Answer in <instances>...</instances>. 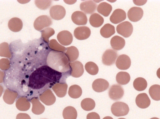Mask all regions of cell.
I'll list each match as a JSON object with an SVG mask.
<instances>
[{"mask_svg":"<svg viewBox=\"0 0 160 119\" xmlns=\"http://www.w3.org/2000/svg\"><path fill=\"white\" fill-rule=\"evenodd\" d=\"M62 76V73L48 65L42 66L31 73L29 78V85L34 89H39L46 85L58 83Z\"/></svg>","mask_w":160,"mask_h":119,"instance_id":"1","label":"cell"},{"mask_svg":"<svg viewBox=\"0 0 160 119\" xmlns=\"http://www.w3.org/2000/svg\"><path fill=\"white\" fill-rule=\"evenodd\" d=\"M48 66L60 72L70 70L69 62L63 52L51 51L47 59Z\"/></svg>","mask_w":160,"mask_h":119,"instance_id":"2","label":"cell"},{"mask_svg":"<svg viewBox=\"0 0 160 119\" xmlns=\"http://www.w3.org/2000/svg\"><path fill=\"white\" fill-rule=\"evenodd\" d=\"M129 111L128 105L122 102H116L113 103L111 107L112 113L116 116H126L128 114Z\"/></svg>","mask_w":160,"mask_h":119,"instance_id":"3","label":"cell"},{"mask_svg":"<svg viewBox=\"0 0 160 119\" xmlns=\"http://www.w3.org/2000/svg\"><path fill=\"white\" fill-rule=\"evenodd\" d=\"M52 24V20L49 16L42 15L38 17L35 20L33 26L35 29L40 31L45 28L50 26Z\"/></svg>","mask_w":160,"mask_h":119,"instance_id":"4","label":"cell"},{"mask_svg":"<svg viewBox=\"0 0 160 119\" xmlns=\"http://www.w3.org/2000/svg\"><path fill=\"white\" fill-rule=\"evenodd\" d=\"M116 30L119 34L125 38H128L132 34L133 27L131 23L126 21L118 24L117 26Z\"/></svg>","mask_w":160,"mask_h":119,"instance_id":"5","label":"cell"},{"mask_svg":"<svg viewBox=\"0 0 160 119\" xmlns=\"http://www.w3.org/2000/svg\"><path fill=\"white\" fill-rule=\"evenodd\" d=\"M118 56V54L116 51L111 49H107L102 55V62L106 65H111L115 63Z\"/></svg>","mask_w":160,"mask_h":119,"instance_id":"6","label":"cell"},{"mask_svg":"<svg viewBox=\"0 0 160 119\" xmlns=\"http://www.w3.org/2000/svg\"><path fill=\"white\" fill-rule=\"evenodd\" d=\"M108 94L111 99L114 101H117L122 97L124 94V91L120 85L114 84L109 88Z\"/></svg>","mask_w":160,"mask_h":119,"instance_id":"7","label":"cell"},{"mask_svg":"<svg viewBox=\"0 0 160 119\" xmlns=\"http://www.w3.org/2000/svg\"><path fill=\"white\" fill-rule=\"evenodd\" d=\"M51 17L56 20H60L62 19L66 15V12L65 8L60 5L52 6L49 11Z\"/></svg>","mask_w":160,"mask_h":119,"instance_id":"8","label":"cell"},{"mask_svg":"<svg viewBox=\"0 0 160 119\" xmlns=\"http://www.w3.org/2000/svg\"><path fill=\"white\" fill-rule=\"evenodd\" d=\"M71 75L73 77L78 78L81 76L84 71L83 65L80 61H75L69 63Z\"/></svg>","mask_w":160,"mask_h":119,"instance_id":"9","label":"cell"},{"mask_svg":"<svg viewBox=\"0 0 160 119\" xmlns=\"http://www.w3.org/2000/svg\"><path fill=\"white\" fill-rule=\"evenodd\" d=\"M143 14L142 9L138 7H134L130 8L127 13L128 18L131 21L137 22L140 20Z\"/></svg>","mask_w":160,"mask_h":119,"instance_id":"10","label":"cell"},{"mask_svg":"<svg viewBox=\"0 0 160 119\" xmlns=\"http://www.w3.org/2000/svg\"><path fill=\"white\" fill-rule=\"evenodd\" d=\"M91 33L90 29L86 26H80L76 28L74 31V35L78 39L82 40L89 37Z\"/></svg>","mask_w":160,"mask_h":119,"instance_id":"11","label":"cell"},{"mask_svg":"<svg viewBox=\"0 0 160 119\" xmlns=\"http://www.w3.org/2000/svg\"><path fill=\"white\" fill-rule=\"evenodd\" d=\"M131 63L129 57L126 54H122L118 57L116 62V65L120 70H126L130 67Z\"/></svg>","mask_w":160,"mask_h":119,"instance_id":"12","label":"cell"},{"mask_svg":"<svg viewBox=\"0 0 160 119\" xmlns=\"http://www.w3.org/2000/svg\"><path fill=\"white\" fill-rule=\"evenodd\" d=\"M40 100L47 106L53 104L55 102L56 98L50 89H47L39 96Z\"/></svg>","mask_w":160,"mask_h":119,"instance_id":"13","label":"cell"},{"mask_svg":"<svg viewBox=\"0 0 160 119\" xmlns=\"http://www.w3.org/2000/svg\"><path fill=\"white\" fill-rule=\"evenodd\" d=\"M57 38L59 42L64 46L70 44L73 40L72 34L67 30H63L59 32L57 35Z\"/></svg>","mask_w":160,"mask_h":119,"instance_id":"14","label":"cell"},{"mask_svg":"<svg viewBox=\"0 0 160 119\" xmlns=\"http://www.w3.org/2000/svg\"><path fill=\"white\" fill-rule=\"evenodd\" d=\"M126 18V14L123 10L118 8L114 10L110 17V21L117 24L124 20Z\"/></svg>","mask_w":160,"mask_h":119,"instance_id":"15","label":"cell"},{"mask_svg":"<svg viewBox=\"0 0 160 119\" xmlns=\"http://www.w3.org/2000/svg\"><path fill=\"white\" fill-rule=\"evenodd\" d=\"M109 86V83L106 80L102 78L98 79L93 82V90L98 92H101L107 90Z\"/></svg>","mask_w":160,"mask_h":119,"instance_id":"16","label":"cell"},{"mask_svg":"<svg viewBox=\"0 0 160 119\" xmlns=\"http://www.w3.org/2000/svg\"><path fill=\"white\" fill-rule=\"evenodd\" d=\"M135 102L139 107L145 109L150 105L151 101L147 94L143 93L137 95L136 98Z\"/></svg>","mask_w":160,"mask_h":119,"instance_id":"17","label":"cell"},{"mask_svg":"<svg viewBox=\"0 0 160 119\" xmlns=\"http://www.w3.org/2000/svg\"><path fill=\"white\" fill-rule=\"evenodd\" d=\"M97 4L92 0H88L82 2L80 5V10L84 13L91 14L96 10Z\"/></svg>","mask_w":160,"mask_h":119,"instance_id":"18","label":"cell"},{"mask_svg":"<svg viewBox=\"0 0 160 119\" xmlns=\"http://www.w3.org/2000/svg\"><path fill=\"white\" fill-rule=\"evenodd\" d=\"M71 19L75 24L79 25H85L88 21L86 14L80 11H76L73 13L71 16Z\"/></svg>","mask_w":160,"mask_h":119,"instance_id":"19","label":"cell"},{"mask_svg":"<svg viewBox=\"0 0 160 119\" xmlns=\"http://www.w3.org/2000/svg\"><path fill=\"white\" fill-rule=\"evenodd\" d=\"M68 86L66 83H57L52 86V89L58 97H63L67 93Z\"/></svg>","mask_w":160,"mask_h":119,"instance_id":"20","label":"cell"},{"mask_svg":"<svg viewBox=\"0 0 160 119\" xmlns=\"http://www.w3.org/2000/svg\"><path fill=\"white\" fill-rule=\"evenodd\" d=\"M30 101L32 105V111L33 113L36 115H40L44 112L45 107L39 101L38 97H32Z\"/></svg>","mask_w":160,"mask_h":119,"instance_id":"21","label":"cell"},{"mask_svg":"<svg viewBox=\"0 0 160 119\" xmlns=\"http://www.w3.org/2000/svg\"><path fill=\"white\" fill-rule=\"evenodd\" d=\"M125 41L122 37L118 35L112 37L110 40L112 48L116 50L122 49L125 46Z\"/></svg>","mask_w":160,"mask_h":119,"instance_id":"22","label":"cell"},{"mask_svg":"<svg viewBox=\"0 0 160 119\" xmlns=\"http://www.w3.org/2000/svg\"><path fill=\"white\" fill-rule=\"evenodd\" d=\"M8 25L11 31L14 32H18L22 29L23 23L21 19L18 18L14 17L9 20Z\"/></svg>","mask_w":160,"mask_h":119,"instance_id":"23","label":"cell"},{"mask_svg":"<svg viewBox=\"0 0 160 119\" xmlns=\"http://www.w3.org/2000/svg\"><path fill=\"white\" fill-rule=\"evenodd\" d=\"M67 51L65 54L70 62L76 60L78 58L79 52L77 48L74 46H71L66 48Z\"/></svg>","mask_w":160,"mask_h":119,"instance_id":"24","label":"cell"},{"mask_svg":"<svg viewBox=\"0 0 160 119\" xmlns=\"http://www.w3.org/2000/svg\"><path fill=\"white\" fill-rule=\"evenodd\" d=\"M115 33L114 26L110 23L105 24L100 30L101 35L103 37L106 38L110 37Z\"/></svg>","mask_w":160,"mask_h":119,"instance_id":"25","label":"cell"},{"mask_svg":"<svg viewBox=\"0 0 160 119\" xmlns=\"http://www.w3.org/2000/svg\"><path fill=\"white\" fill-rule=\"evenodd\" d=\"M18 96V93L8 89H6L3 96L4 102L8 104H12Z\"/></svg>","mask_w":160,"mask_h":119,"instance_id":"26","label":"cell"},{"mask_svg":"<svg viewBox=\"0 0 160 119\" xmlns=\"http://www.w3.org/2000/svg\"><path fill=\"white\" fill-rule=\"evenodd\" d=\"M112 10V7L109 4L105 2L100 3L98 6V12L104 17H108Z\"/></svg>","mask_w":160,"mask_h":119,"instance_id":"27","label":"cell"},{"mask_svg":"<svg viewBox=\"0 0 160 119\" xmlns=\"http://www.w3.org/2000/svg\"><path fill=\"white\" fill-rule=\"evenodd\" d=\"M16 106L19 110L25 111L28 110L30 107V103L26 97H21L17 100Z\"/></svg>","mask_w":160,"mask_h":119,"instance_id":"28","label":"cell"},{"mask_svg":"<svg viewBox=\"0 0 160 119\" xmlns=\"http://www.w3.org/2000/svg\"><path fill=\"white\" fill-rule=\"evenodd\" d=\"M104 21L103 18L96 13L92 14L89 19L90 24L92 26L95 28L101 26L103 23Z\"/></svg>","mask_w":160,"mask_h":119,"instance_id":"29","label":"cell"},{"mask_svg":"<svg viewBox=\"0 0 160 119\" xmlns=\"http://www.w3.org/2000/svg\"><path fill=\"white\" fill-rule=\"evenodd\" d=\"M62 116L64 119H76L77 112L74 107L68 106L63 110Z\"/></svg>","mask_w":160,"mask_h":119,"instance_id":"30","label":"cell"},{"mask_svg":"<svg viewBox=\"0 0 160 119\" xmlns=\"http://www.w3.org/2000/svg\"><path fill=\"white\" fill-rule=\"evenodd\" d=\"M130 76L126 72L121 71L117 73L116 76L117 82L121 85H125L128 83L130 80Z\"/></svg>","mask_w":160,"mask_h":119,"instance_id":"31","label":"cell"},{"mask_svg":"<svg viewBox=\"0 0 160 119\" xmlns=\"http://www.w3.org/2000/svg\"><path fill=\"white\" fill-rule=\"evenodd\" d=\"M147 82L146 80L142 77H138L134 80L133 86L134 89L138 91L144 90L147 87Z\"/></svg>","mask_w":160,"mask_h":119,"instance_id":"32","label":"cell"},{"mask_svg":"<svg viewBox=\"0 0 160 119\" xmlns=\"http://www.w3.org/2000/svg\"><path fill=\"white\" fill-rule=\"evenodd\" d=\"M82 93V91L81 88L78 85H72L69 88L68 95L72 98H78L81 96Z\"/></svg>","mask_w":160,"mask_h":119,"instance_id":"33","label":"cell"},{"mask_svg":"<svg viewBox=\"0 0 160 119\" xmlns=\"http://www.w3.org/2000/svg\"><path fill=\"white\" fill-rule=\"evenodd\" d=\"M149 93L153 100L157 101L160 100V85H154L151 86L149 89Z\"/></svg>","mask_w":160,"mask_h":119,"instance_id":"34","label":"cell"},{"mask_svg":"<svg viewBox=\"0 0 160 119\" xmlns=\"http://www.w3.org/2000/svg\"><path fill=\"white\" fill-rule=\"evenodd\" d=\"M81 105L82 108L86 111L92 110L95 106V103L92 99L90 98H86L81 101Z\"/></svg>","mask_w":160,"mask_h":119,"instance_id":"35","label":"cell"},{"mask_svg":"<svg viewBox=\"0 0 160 119\" xmlns=\"http://www.w3.org/2000/svg\"><path fill=\"white\" fill-rule=\"evenodd\" d=\"M85 68L87 72L92 75L97 74L99 71L98 65L93 62L90 61L87 63L85 65Z\"/></svg>","mask_w":160,"mask_h":119,"instance_id":"36","label":"cell"},{"mask_svg":"<svg viewBox=\"0 0 160 119\" xmlns=\"http://www.w3.org/2000/svg\"><path fill=\"white\" fill-rule=\"evenodd\" d=\"M49 42V47L53 51L64 52L67 49L66 48L59 44L55 39L51 40Z\"/></svg>","mask_w":160,"mask_h":119,"instance_id":"37","label":"cell"},{"mask_svg":"<svg viewBox=\"0 0 160 119\" xmlns=\"http://www.w3.org/2000/svg\"><path fill=\"white\" fill-rule=\"evenodd\" d=\"M0 56L8 58L11 57V54L8 43L3 42L0 44Z\"/></svg>","mask_w":160,"mask_h":119,"instance_id":"38","label":"cell"},{"mask_svg":"<svg viewBox=\"0 0 160 119\" xmlns=\"http://www.w3.org/2000/svg\"><path fill=\"white\" fill-rule=\"evenodd\" d=\"M42 38L46 43L49 42V39L50 37L55 34L54 30L50 27H47L41 31Z\"/></svg>","mask_w":160,"mask_h":119,"instance_id":"39","label":"cell"},{"mask_svg":"<svg viewBox=\"0 0 160 119\" xmlns=\"http://www.w3.org/2000/svg\"><path fill=\"white\" fill-rule=\"evenodd\" d=\"M51 0H35V3L37 7L42 10H45L49 8L52 4Z\"/></svg>","mask_w":160,"mask_h":119,"instance_id":"40","label":"cell"},{"mask_svg":"<svg viewBox=\"0 0 160 119\" xmlns=\"http://www.w3.org/2000/svg\"><path fill=\"white\" fill-rule=\"evenodd\" d=\"M10 64L8 59L2 58L0 60V69L2 70H7L9 68Z\"/></svg>","mask_w":160,"mask_h":119,"instance_id":"41","label":"cell"},{"mask_svg":"<svg viewBox=\"0 0 160 119\" xmlns=\"http://www.w3.org/2000/svg\"><path fill=\"white\" fill-rule=\"evenodd\" d=\"M87 119H100L99 114L95 112H91L88 114Z\"/></svg>","mask_w":160,"mask_h":119,"instance_id":"42","label":"cell"},{"mask_svg":"<svg viewBox=\"0 0 160 119\" xmlns=\"http://www.w3.org/2000/svg\"><path fill=\"white\" fill-rule=\"evenodd\" d=\"M16 119H31V118L28 114L20 113L17 115Z\"/></svg>","mask_w":160,"mask_h":119,"instance_id":"43","label":"cell"},{"mask_svg":"<svg viewBox=\"0 0 160 119\" xmlns=\"http://www.w3.org/2000/svg\"><path fill=\"white\" fill-rule=\"evenodd\" d=\"M134 3L137 5L141 6L144 5L147 2V0H133Z\"/></svg>","mask_w":160,"mask_h":119,"instance_id":"44","label":"cell"},{"mask_svg":"<svg viewBox=\"0 0 160 119\" xmlns=\"http://www.w3.org/2000/svg\"><path fill=\"white\" fill-rule=\"evenodd\" d=\"M4 75L5 74L4 72L0 70V83H1L3 82Z\"/></svg>","mask_w":160,"mask_h":119,"instance_id":"45","label":"cell"},{"mask_svg":"<svg viewBox=\"0 0 160 119\" xmlns=\"http://www.w3.org/2000/svg\"><path fill=\"white\" fill-rule=\"evenodd\" d=\"M3 88L2 87V86L0 85V97L2 95V93L3 91Z\"/></svg>","mask_w":160,"mask_h":119,"instance_id":"46","label":"cell"},{"mask_svg":"<svg viewBox=\"0 0 160 119\" xmlns=\"http://www.w3.org/2000/svg\"><path fill=\"white\" fill-rule=\"evenodd\" d=\"M102 119H113L112 117L110 116H107L104 117Z\"/></svg>","mask_w":160,"mask_h":119,"instance_id":"47","label":"cell"},{"mask_svg":"<svg viewBox=\"0 0 160 119\" xmlns=\"http://www.w3.org/2000/svg\"><path fill=\"white\" fill-rule=\"evenodd\" d=\"M150 119H159L157 117H154L152 118H150Z\"/></svg>","mask_w":160,"mask_h":119,"instance_id":"48","label":"cell"},{"mask_svg":"<svg viewBox=\"0 0 160 119\" xmlns=\"http://www.w3.org/2000/svg\"><path fill=\"white\" fill-rule=\"evenodd\" d=\"M118 119H126L123 118H118Z\"/></svg>","mask_w":160,"mask_h":119,"instance_id":"49","label":"cell"},{"mask_svg":"<svg viewBox=\"0 0 160 119\" xmlns=\"http://www.w3.org/2000/svg\"></svg>","mask_w":160,"mask_h":119,"instance_id":"50","label":"cell"}]
</instances>
